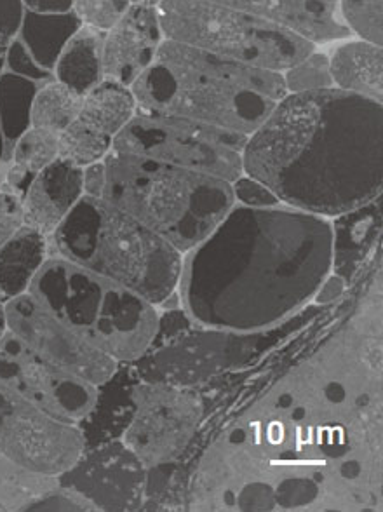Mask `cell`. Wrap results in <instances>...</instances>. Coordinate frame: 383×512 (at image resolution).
Returning a JSON list of instances; mask_svg holds the SVG:
<instances>
[{
	"label": "cell",
	"instance_id": "cell-19",
	"mask_svg": "<svg viewBox=\"0 0 383 512\" xmlns=\"http://www.w3.org/2000/svg\"><path fill=\"white\" fill-rule=\"evenodd\" d=\"M136 382L138 377L133 366L126 363L119 364L114 375L105 384L98 385L95 405L77 424L86 450L122 438L135 413L133 387Z\"/></svg>",
	"mask_w": 383,
	"mask_h": 512
},
{
	"label": "cell",
	"instance_id": "cell-32",
	"mask_svg": "<svg viewBox=\"0 0 383 512\" xmlns=\"http://www.w3.org/2000/svg\"><path fill=\"white\" fill-rule=\"evenodd\" d=\"M131 2L128 0H77L74 11L82 27L108 34L121 21Z\"/></svg>",
	"mask_w": 383,
	"mask_h": 512
},
{
	"label": "cell",
	"instance_id": "cell-2",
	"mask_svg": "<svg viewBox=\"0 0 383 512\" xmlns=\"http://www.w3.org/2000/svg\"><path fill=\"white\" fill-rule=\"evenodd\" d=\"M242 171L303 213L361 208L382 196V103L336 88L286 95L249 136Z\"/></svg>",
	"mask_w": 383,
	"mask_h": 512
},
{
	"label": "cell",
	"instance_id": "cell-15",
	"mask_svg": "<svg viewBox=\"0 0 383 512\" xmlns=\"http://www.w3.org/2000/svg\"><path fill=\"white\" fill-rule=\"evenodd\" d=\"M157 2H131L126 14L103 41V75L131 88L147 70L161 46Z\"/></svg>",
	"mask_w": 383,
	"mask_h": 512
},
{
	"label": "cell",
	"instance_id": "cell-7",
	"mask_svg": "<svg viewBox=\"0 0 383 512\" xmlns=\"http://www.w3.org/2000/svg\"><path fill=\"white\" fill-rule=\"evenodd\" d=\"M166 41L201 49L248 67L284 74L316 46L223 0H162L155 4Z\"/></svg>",
	"mask_w": 383,
	"mask_h": 512
},
{
	"label": "cell",
	"instance_id": "cell-6",
	"mask_svg": "<svg viewBox=\"0 0 383 512\" xmlns=\"http://www.w3.org/2000/svg\"><path fill=\"white\" fill-rule=\"evenodd\" d=\"M28 293L119 364L135 363L154 344L159 324L154 304L61 256L44 262Z\"/></svg>",
	"mask_w": 383,
	"mask_h": 512
},
{
	"label": "cell",
	"instance_id": "cell-36",
	"mask_svg": "<svg viewBox=\"0 0 383 512\" xmlns=\"http://www.w3.org/2000/svg\"><path fill=\"white\" fill-rule=\"evenodd\" d=\"M197 324L194 323V319L187 314L185 309H168L164 314H159V324H157V333H155L154 344L152 347L157 345L166 344L173 338L180 337L185 331L192 330ZM150 347V349H152Z\"/></svg>",
	"mask_w": 383,
	"mask_h": 512
},
{
	"label": "cell",
	"instance_id": "cell-34",
	"mask_svg": "<svg viewBox=\"0 0 383 512\" xmlns=\"http://www.w3.org/2000/svg\"><path fill=\"white\" fill-rule=\"evenodd\" d=\"M232 189H234L236 203L239 201L242 206H248V208H276V206H281V201L263 183L256 182L249 176L242 175L239 180L232 183Z\"/></svg>",
	"mask_w": 383,
	"mask_h": 512
},
{
	"label": "cell",
	"instance_id": "cell-33",
	"mask_svg": "<svg viewBox=\"0 0 383 512\" xmlns=\"http://www.w3.org/2000/svg\"><path fill=\"white\" fill-rule=\"evenodd\" d=\"M28 512H82L95 511V507L89 504L88 500L82 499L74 492H70L67 488H54L53 492H49L46 497L34 502L32 506L27 507Z\"/></svg>",
	"mask_w": 383,
	"mask_h": 512
},
{
	"label": "cell",
	"instance_id": "cell-4",
	"mask_svg": "<svg viewBox=\"0 0 383 512\" xmlns=\"http://www.w3.org/2000/svg\"><path fill=\"white\" fill-rule=\"evenodd\" d=\"M103 199L187 255L236 206L232 183L110 150Z\"/></svg>",
	"mask_w": 383,
	"mask_h": 512
},
{
	"label": "cell",
	"instance_id": "cell-40",
	"mask_svg": "<svg viewBox=\"0 0 383 512\" xmlns=\"http://www.w3.org/2000/svg\"><path fill=\"white\" fill-rule=\"evenodd\" d=\"M345 290H347V284L343 283L342 279L335 276V274H330V276L324 279L321 288L317 290L316 297H314L312 302L316 305L333 304L335 300L342 297Z\"/></svg>",
	"mask_w": 383,
	"mask_h": 512
},
{
	"label": "cell",
	"instance_id": "cell-22",
	"mask_svg": "<svg viewBox=\"0 0 383 512\" xmlns=\"http://www.w3.org/2000/svg\"><path fill=\"white\" fill-rule=\"evenodd\" d=\"M105 35L88 27H82L70 39L60 60L56 63V81L75 95H88L89 91L105 81L103 75V41Z\"/></svg>",
	"mask_w": 383,
	"mask_h": 512
},
{
	"label": "cell",
	"instance_id": "cell-24",
	"mask_svg": "<svg viewBox=\"0 0 383 512\" xmlns=\"http://www.w3.org/2000/svg\"><path fill=\"white\" fill-rule=\"evenodd\" d=\"M136 112L138 105L131 88L105 79L82 98L77 121L114 142L115 136L128 126Z\"/></svg>",
	"mask_w": 383,
	"mask_h": 512
},
{
	"label": "cell",
	"instance_id": "cell-5",
	"mask_svg": "<svg viewBox=\"0 0 383 512\" xmlns=\"http://www.w3.org/2000/svg\"><path fill=\"white\" fill-rule=\"evenodd\" d=\"M51 239L61 258L135 291L155 307L178 290L182 253L105 199L82 196Z\"/></svg>",
	"mask_w": 383,
	"mask_h": 512
},
{
	"label": "cell",
	"instance_id": "cell-26",
	"mask_svg": "<svg viewBox=\"0 0 383 512\" xmlns=\"http://www.w3.org/2000/svg\"><path fill=\"white\" fill-rule=\"evenodd\" d=\"M14 164L9 171V183L27 194L30 183L42 169L48 168L60 155V135L46 129H28L18 142L14 143Z\"/></svg>",
	"mask_w": 383,
	"mask_h": 512
},
{
	"label": "cell",
	"instance_id": "cell-9",
	"mask_svg": "<svg viewBox=\"0 0 383 512\" xmlns=\"http://www.w3.org/2000/svg\"><path fill=\"white\" fill-rule=\"evenodd\" d=\"M248 138L182 117L136 112L115 136L112 150L234 183L244 175Z\"/></svg>",
	"mask_w": 383,
	"mask_h": 512
},
{
	"label": "cell",
	"instance_id": "cell-31",
	"mask_svg": "<svg viewBox=\"0 0 383 512\" xmlns=\"http://www.w3.org/2000/svg\"><path fill=\"white\" fill-rule=\"evenodd\" d=\"M342 14L350 32H356L361 41L382 48L383 44V2L380 0H345Z\"/></svg>",
	"mask_w": 383,
	"mask_h": 512
},
{
	"label": "cell",
	"instance_id": "cell-21",
	"mask_svg": "<svg viewBox=\"0 0 383 512\" xmlns=\"http://www.w3.org/2000/svg\"><path fill=\"white\" fill-rule=\"evenodd\" d=\"M48 260V237L34 229L18 230L0 248V302L7 304L25 295Z\"/></svg>",
	"mask_w": 383,
	"mask_h": 512
},
{
	"label": "cell",
	"instance_id": "cell-10",
	"mask_svg": "<svg viewBox=\"0 0 383 512\" xmlns=\"http://www.w3.org/2000/svg\"><path fill=\"white\" fill-rule=\"evenodd\" d=\"M133 399L135 413L122 443L145 467L182 459L206 415L202 392L138 378Z\"/></svg>",
	"mask_w": 383,
	"mask_h": 512
},
{
	"label": "cell",
	"instance_id": "cell-37",
	"mask_svg": "<svg viewBox=\"0 0 383 512\" xmlns=\"http://www.w3.org/2000/svg\"><path fill=\"white\" fill-rule=\"evenodd\" d=\"M6 61L9 68H11V74L20 75L30 81H39V79H46L49 72L42 70L34 58L28 53V49L25 48V44L20 41H14L9 44L6 53Z\"/></svg>",
	"mask_w": 383,
	"mask_h": 512
},
{
	"label": "cell",
	"instance_id": "cell-29",
	"mask_svg": "<svg viewBox=\"0 0 383 512\" xmlns=\"http://www.w3.org/2000/svg\"><path fill=\"white\" fill-rule=\"evenodd\" d=\"M110 150L112 140L84 126L81 121H75L60 133L58 159L70 162L77 168H88L95 162L103 161Z\"/></svg>",
	"mask_w": 383,
	"mask_h": 512
},
{
	"label": "cell",
	"instance_id": "cell-42",
	"mask_svg": "<svg viewBox=\"0 0 383 512\" xmlns=\"http://www.w3.org/2000/svg\"><path fill=\"white\" fill-rule=\"evenodd\" d=\"M6 304H2L0 302V340H2V337L6 335L7 331V321H6V307H4Z\"/></svg>",
	"mask_w": 383,
	"mask_h": 512
},
{
	"label": "cell",
	"instance_id": "cell-25",
	"mask_svg": "<svg viewBox=\"0 0 383 512\" xmlns=\"http://www.w3.org/2000/svg\"><path fill=\"white\" fill-rule=\"evenodd\" d=\"M190 472L178 460L147 467L140 511L189 509Z\"/></svg>",
	"mask_w": 383,
	"mask_h": 512
},
{
	"label": "cell",
	"instance_id": "cell-38",
	"mask_svg": "<svg viewBox=\"0 0 383 512\" xmlns=\"http://www.w3.org/2000/svg\"><path fill=\"white\" fill-rule=\"evenodd\" d=\"M25 4L20 0H0V48L6 49L23 25Z\"/></svg>",
	"mask_w": 383,
	"mask_h": 512
},
{
	"label": "cell",
	"instance_id": "cell-12",
	"mask_svg": "<svg viewBox=\"0 0 383 512\" xmlns=\"http://www.w3.org/2000/svg\"><path fill=\"white\" fill-rule=\"evenodd\" d=\"M0 382L65 424H79L98 394L96 385L39 358L9 330L0 340Z\"/></svg>",
	"mask_w": 383,
	"mask_h": 512
},
{
	"label": "cell",
	"instance_id": "cell-27",
	"mask_svg": "<svg viewBox=\"0 0 383 512\" xmlns=\"http://www.w3.org/2000/svg\"><path fill=\"white\" fill-rule=\"evenodd\" d=\"M37 86L34 81L16 74L0 75V124L7 143L20 140L32 128V107H34Z\"/></svg>",
	"mask_w": 383,
	"mask_h": 512
},
{
	"label": "cell",
	"instance_id": "cell-35",
	"mask_svg": "<svg viewBox=\"0 0 383 512\" xmlns=\"http://www.w3.org/2000/svg\"><path fill=\"white\" fill-rule=\"evenodd\" d=\"M23 227V201L13 192H0V248Z\"/></svg>",
	"mask_w": 383,
	"mask_h": 512
},
{
	"label": "cell",
	"instance_id": "cell-16",
	"mask_svg": "<svg viewBox=\"0 0 383 512\" xmlns=\"http://www.w3.org/2000/svg\"><path fill=\"white\" fill-rule=\"evenodd\" d=\"M227 6L269 21L310 44L342 41L349 28L336 20L338 4L331 0H227Z\"/></svg>",
	"mask_w": 383,
	"mask_h": 512
},
{
	"label": "cell",
	"instance_id": "cell-39",
	"mask_svg": "<svg viewBox=\"0 0 383 512\" xmlns=\"http://www.w3.org/2000/svg\"><path fill=\"white\" fill-rule=\"evenodd\" d=\"M82 185H84V196L103 199L105 185H107V173L103 161L95 162L88 168L82 169Z\"/></svg>",
	"mask_w": 383,
	"mask_h": 512
},
{
	"label": "cell",
	"instance_id": "cell-43",
	"mask_svg": "<svg viewBox=\"0 0 383 512\" xmlns=\"http://www.w3.org/2000/svg\"><path fill=\"white\" fill-rule=\"evenodd\" d=\"M4 133H2V124H0V159H2V154H4Z\"/></svg>",
	"mask_w": 383,
	"mask_h": 512
},
{
	"label": "cell",
	"instance_id": "cell-14",
	"mask_svg": "<svg viewBox=\"0 0 383 512\" xmlns=\"http://www.w3.org/2000/svg\"><path fill=\"white\" fill-rule=\"evenodd\" d=\"M147 467L122 439L88 448L58 485L88 500L95 511H140Z\"/></svg>",
	"mask_w": 383,
	"mask_h": 512
},
{
	"label": "cell",
	"instance_id": "cell-13",
	"mask_svg": "<svg viewBox=\"0 0 383 512\" xmlns=\"http://www.w3.org/2000/svg\"><path fill=\"white\" fill-rule=\"evenodd\" d=\"M7 330L20 338L39 358L82 378L89 384H105L119 363L95 349L79 337L67 324L61 323L30 293L14 298L6 305Z\"/></svg>",
	"mask_w": 383,
	"mask_h": 512
},
{
	"label": "cell",
	"instance_id": "cell-28",
	"mask_svg": "<svg viewBox=\"0 0 383 512\" xmlns=\"http://www.w3.org/2000/svg\"><path fill=\"white\" fill-rule=\"evenodd\" d=\"M82 98L58 81L37 91L32 107V128L46 129L60 135L81 114Z\"/></svg>",
	"mask_w": 383,
	"mask_h": 512
},
{
	"label": "cell",
	"instance_id": "cell-1",
	"mask_svg": "<svg viewBox=\"0 0 383 512\" xmlns=\"http://www.w3.org/2000/svg\"><path fill=\"white\" fill-rule=\"evenodd\" d=\"M330 274L331 220L236 203L183 258L178 290L195 324L260 331L310 305Z\"/></svg>",
	"mask_w": 383,
	"mask_h": 512
},
{
	"label": "cell",
	"instance_id": "cell-41",
	"mask_svg": "<svg viewBox=\"0 0 383 512\" xmlns=\"http://www.w3.org/2000/svg\"><path fill=\"white\" fill-rule=\"evenodd\" d=\"M27 11L37 14H65L74 11L72 0H28Z\"/></svg>",
	"mask_w": 383,
	"mask_h": 512
},
{
	"label": "cell",
	"instance_id": "cell-20",
	"mask_svg": "<svg viewBox=\"0 0 383 512\" xmlns=\"http://www.w3.org/2000/svg\"><path fill=\"white\" fill-rule=\"evenodd\" d=\"M333 86L373 102L383 100V51L368 42H347L330 58Z\"/></svg>",
	"mask_w": 383,
	"mask_h": 512
},
{
	"label": "cell",
	"instance_id": "cell-11",
	"mask_svg": "<svg viewBox=\"0 0 383 512\" xmlns=\"http://www.w3.org/2000/svg\"><path fill=\"white\" fill-rule=\"evenodd\" d=\"M77 425L65 424L0 382V455L28 471L54 476L68 471L84 452Z\"/></svg>",
	"mask_w": 383,
	"mask_h": 512
},
{
	"label": "cell",
	"instance_id": "cell-3",
	"mask_svg": "<svg viewBox=\"0 0 383 512\" xmlns=\"http://www.w3.org/2000/svg\"><path fill=\"white\" fill-rule=\"evenodd\" d=\"M138 112L171 115L251 136L286 93L283 74L162 41L131 86Z\"/></svg>",
	"mask_w": 383,
	"mask_h": 512
},
{
	"label": "cell",
	"instance_id": "cell-23",
	"mask_svg": "<svg viewBox=\"0 0 383 512\" xmlns=\"http://www.w3.org/2000/svg\"><path fill=\"white\" fill-rule=\"evenodd\" d=\"M82 28L75 11L65 14H37L25 11L21 37L35 63L51 72L56 68L63 49Z\"/></svg>",
	"mask_w": 383,
	"mask_h": 512
},
{
	"label": "cell",
	"instance_id": "cell-30",
	"mask_svg": "<svg viewBox=\"0 0 383 512\" xmlns=\"http://www.w3.org/2000/svg\"><path fill=\"white\" fill-rule=\"evenodd\" d=\"M284 88L288 95L314 93L335 88L331 79L330 58L323 53L309 54L283 74Z\"/></svg>",
	"mask_w": 383,
	"mask_h": 512
},
{
	"label": "cell",
	"instance_id": "cell-44",
	"mask_svg": "<svg viewBox=\"0 0 383 512\" xmlns=\"http://www.w3.org/2000/svg\"><path fill=\"white\" fill-rule=\"evenodd\" d=\"M6 49L0 48V72H2V67H4V61H6Z\"/></svg>",
	"mask_w": 383,
	"mask_h": 512
},
{
	"label": "cell",
	"instance_id": "cell-18",
	"mask_svg": "<svg viewBox=\"0 0 383 512\" xmlns=\"http://www.w3.org/2000/svg\"><path fill=\"white\" fill-rule=\"evenodd\" d=\"M382 196L331 222V274L349 286L377 250L382 236Z\"/></svg>",
	"mask_w": 383,
	"mask_h": 512
},
{
	"label": "cell",
	"instance_id": "cell-8",
	"mask_svg": "<svg viewBox=\"0 0 383 512\" xmlns=\"http://www.w3.org/2000/svg\"><path fill=\"white\" fill-rule=\"evenodd\" d=\"M324 307L328 305H307L274 328L260 331L222 330L197 324L129 364L143 382L202 391L225 373L244 368L274 351L283 340L316 319Z\"/></svg>",
	"mask_w": 383,
	"mask_h": 512
},
{
	"label": "cell",
	"instance_id": "cell-17",
	"mask_svg": "<svg viewBox=\"0 0 383 512\" xmlns=\"http://www.w3.org/2000/svg\"><path fill=\"white\" fill-rule=\"evenodd\" d=\"M82 196V169L56 159L35 176L23 196L25 227L46 237L53 236L54 230L70 215Z\"/></svg>",
	"mask_w": 383,
	"mask_h": 512
}]
</instances>
